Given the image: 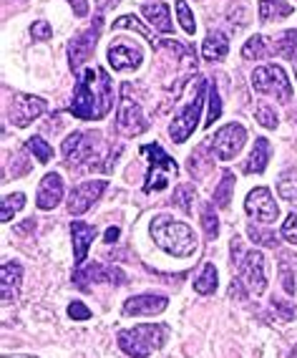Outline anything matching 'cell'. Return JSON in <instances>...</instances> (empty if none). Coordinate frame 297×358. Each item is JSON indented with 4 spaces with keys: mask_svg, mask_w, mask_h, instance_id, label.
<instances>
[{
    "mask_svg": "<svg viewBox=\"0 0 297 358\" xmlns=\"http://www.w3.org/2000/svg\"><path fill=\"white\" fill-rule=\"evenodd\" d=\"M114 106V86L106 69H86L76 78L71 114L86 122H101Z\"/></svg>",
    "mask_w": 297,
    "mask_h": 358,
    "instance_id": "1",
    "label": "cell"
},
{
    "mask_svg": "<svg viewBox=\"0 0 297 358\" xmlns=\"http://www.w3.org/2000/svg\"><path fill=\"white\" fill-rule=\"evenodd\" d=\"M114 6H119V0H96V8H99V10H111V8Z\"/></svg>",
    "mask_w": 297,
    "mask_h": 358,
    "instance_id": "46",
    "label": "cell"
},
{
    "mask_svg": "<svg viewBox=\"0 0 297 358\" xmlns=\"http://www.w3.org/2000/svg\"><path fill=\"white\" fill-rule=\"evenodd\" d=\"M177 15H179V23H182L184 33H189V36H194V31H196V20H194V15H191L189 6H187V0H177Z\"/></svg>",
    "mask_w": 297,
    "mask_h": 358,
    "instance_id": "35",
    "label": "cell"
},
{
    "mask_svg": "<svg viewBox=\"0 0 297 358\" xmlns=\"http://www.w3.org/2000/svg\"><path fill=\"white\" fill-rule=\"evenodd\" d=\"M207 99H209V116H207V124L204 127H212L222 116V99L217 94V86L215 83H207Z\"/></svg>",
    "mask_w": 297,
    "mask_h": 358,
    "instance_id": "33",
    "label": "cell"
},
{
    "mask_svg": "<svg viewBox=\"0 0 297 358\" xmlns=\"http://www.w3.org/2000/svg\"><path fill=\"white\" fill-rule=\"evenodd\" d=\"M295 76H297V64H295Z\"/></svg>",
    "mask_w": 297,
    "mask_h": 358,
    "instance_id": "49",
    "label": "cell"
},
{
    "mask_svg": "<svg viewBox=\"0 0 297 358\" xmlns=\"http://www.w3.org/2000/svg\"><path fill=\"white\" fill-rule=\"evenodd\" d=\"M277 192H280V197H282V199H287V202L297 205V172L287 169V172H284L282 177H280Z\"/></svg>",
    "mask_w": 297,
    "mask_h": 358,
    "instance_id": "29",
    "label": "cell"
},
{
    "mask_svg": "<svg viewBox=\"0 0 297 358\" xmlns=\"http://www.w3.org/2000/svg\"><path fill=\"white\" fill-rule=\"evenodd\" d=\"M106 187H108L106 179H94V182H83V185H78L68 197V215L78 217V215H83V212H89L91 207H94L96 199L106 192Z\"/></svg>",
    "mask_w": 297,
    "mask_h": 358,
    "instance_id": "13",
    "label": "cell"
},
{
    "mask_svg": "<svg viewBox=\"0 0 297 358\" xmlns=\"http://www.w3.org/2000/svg\"><path fill=\"white\" fill-rule=\"evenodd\" d=\"M68 315H71L73 320H89V318H91V310H89L86 306H83L81 301H73V303L68 306Z\"/></svg>",
    "mask_w": 297,
    "mask_h": 358,
    "instance_id": "42",
    "label": "cell"
},
{
    "mask_svg": "<svg viewBox=\"0 0 297 358\" xmlns=\"http://www.w3.org/2000/svg\"><path fill=\"white\" fill-rule=\"evenodd\" d=\"M3 358H36V356H3Z\"/></svg>",
    "mask_w": 297,
    "mask_h": 358,
    "instance_id": "47",
    "label": "cell"
},
{
    "mask_svg": "<svg viewBox=\"0 0 297 358\" xmlns=\"http://www.w3.org/2000/svg\"><path fill=\"white\" fill-rule=\"evenodd\" d=\"M202 227H204V232H207L209 240H215V237L219 235V220H217L212 205H204L202 207Z\"/></svg>",
    "mask_w": 297,
    "mask_h": 358,
    "instance_id": "34",
    "label": "cell"
},
{
    "mask_svg": "<svg viewBox=\"0 0 297 358\" xmlns=\"http://www.w3.org/2000/svg\"><path fill=\"white\" fill-rule=\"evenodd\" d=\"M245 141H247V129L242 127V124L232 122V124H227V127H222L215 134L212 154H215L219 162H229L242 152Z\"/></svg>",
    "mask_w": 297,
    "mask_h": 358,
    "instance_id": "10",
    "label": "cell"
},
{
    "mask_svg": "<svg viewBox=\"0 0 297 358\" xmlns=\"http://www.w3.org/2000/svg\"><path fill=\"white\" fill-rule=\"evenodd\" d=\"M20 280H23L20 262H13V260L3 262V273H0V293H3V301L8 303V301H13V298H18Z\"/></svg>",
    "mask_w": 297,
    "mask_h": 358,
    "instance_id": "20",
    "label": "cell"
},
{
    "mask_svg": "<svg viewBox=\"0 0 297 358\" xmlns=\"http://www.w3.org/2000/svg\"><path fill=\"white\" fill-rule=\"evenodd\" d=\"M61 199H64V177L56 172L43 174L38 185V194H36V205L41 210H53V207L61 205Z\"/></svg>",
    "mask_w": 297,
    "mask_h": 358,
    "instance_id": "17",
    "label": "cell"
},
{
    "mask_svg": "<svg viewBox=\"0 0 297 358\" xmlns=\"http://www.w3.org/2000/svg\"><path fill=\"white\" fill-rule=\"evenodd\" d=\"M169 328L164 323H144L119 333V348L131 358H149L166 343Z\"/></svg>",
    "mask_w": 297,
    "mask_h": 358,
    "instance_id": "3",
    "label": "cell"
},
{
    "mask_svg": "<svg viewBox=\"0 0 297 358\" xmlns=\"http://www.w3.org/2000/svg\"><path fill=\"white\" fill-rule=\"evenodd\" d=\"M267 164H270V141H267L265 136H259V139L254 141L252 152H249V162H247L245 172L262 174L267 169Z\"/></svg>",
    "mask_w": 297,
    "mask_h": 358,
    "instance_id": "22",
    "label": "cell"
},
{
    "mask_svg": "<svg viewBox=\"0 0 297 358\" xmlns=\"http://www.w3.org/2000/svg\"><path fill=\"white\" fill-rule=\"evenodd\" d=\"M73 280H76L81 288H89V285H94V282H114V285H124V282H126V275H124V270L96 262V265H91V268H78L76 273H73Z\"/></svg>",
    "mask_w": 297,
    "mask_h": 358,
    "instance_id": "16",
    "label": "cell"
},
{
    "mask_svg": "<svg viewBox=\"0 0 297 358\" xmlns=\"http://www.w3.org/2000/svg\"><path fill=\"white\" fill-rule=\"evenodd\" d=\"M229 53V41L222 31H212L202 45V56L207 61H224Z\"/></svg>",
    "mask_w": 297,
    "mask_h": 358,
    "instance_id": "23",
    "label": "cell"
},
{
    "mask_svg": "<svg viewBox=\"0 0 297 358\" xmlns=\"http://www.w3.org/2000/svg\"><path fill=\"white\" fill-rule=\"evenodd\" d=\"M119 235H121V230H119V227H108V230H106V235H103V243H108V245H111V243H116V240H119Z\"/></svg>",
    "mask_w": 297,
    "mask_h": 358,
    "instance_id": "45",
    "label": "cell"
},
{
    "mask_svg": "<svg viewBox=\"0 0 297 358\" xmlns=\"http://www.w3.org/2000/svg\"><path fill=\"white\" fill-rule=\"evenodd\" d=\"M152 240L157 248L174 257H189L196 252V235L187 222L169 217V215H157L149 224Z\"/></svg>",
    "mask_w": 297,
    "mask_h": 358,
    "instance_id": "2",
    "label": "cell"
},
{
    "mask_svg": "<svg viewBox=\"0 0 297 358\" xmlns=\"http://www.w3.org/2000/svg\"><path fill=\"white\" fill-rule=\"evenodd\" d=\"M242 56L249 58V61H262V58H270V45H267L265 36H252L242 45Z\"/></svg>",
    "mask_w": 297,
    "mask_h": 358,
    "instance_id": "28",
    "label": "cell"
},
{
    "mask_svg": "<svg viewBox=\"0 0 297 358\" xmlns=\"http://www.w3.org/2000/svg\"><path fill=\"white\" fill-rule=\"evenodd\" d=\"M232 189H234V174L232 172H224L222 174V182L215 187V205L217 207H229V197H232Z\"/></svg>",
    "mask_w": 297,
    "mask_h": 358,
    "instance_id": "31",
    "label": "cell"
},
{
    "mask_svg": "<svg viewBox=\"0 0 297 358\" xmlns=\"http://www.w3.org/2000/svg\"><path fill=\"white\" fill-rule=\"evenodd\" d=\"M101 15H96L94 26H89L86 31H81L78 36H73V41L68 43V66L71 71H78L91 56H94V48L99 43V36H101Z\"/></svg>",
    "mask_w": 297,
    "mask_h": 358,
    "instance_id": "9",
    "label": "cell"
},
{
    "mask_svg": "<svg viewBox=\"0 0 297 358\" xmlns=\"http://www.w3.org/2000/svg\"><path fill=\"white\" fill-rule=\"evenodd\" d=\"M141 61H144V53L133 41L119 38L108 45V64L114 71H133L139 69Z\"/></svg>",
    "mask_w": 297,
    "mask_h": 358,
    "instance_id": "14",
    "label": "cell"
},
{
    "mask_svg": "<svg viewBox=\"0 0 297 358\" xmlns=\"http://www.w3.org/2000/svg\"><path fill=\"white\" fill-rule=\"evenodd\" d=\"M23 207H26V194L23 192L6 194V197L0 199V220H3V222H10L15 212H20Z\"/></svg>",
    "mask_w": 297,
    "mask_h": 358,
    "instance_id": "27",
    "label": "cell"
},
{
    "mask_svg": "<svg viewBox=\"0 0 297 358\" xmlns=\"http://www.w3.org/2000/svg\"><path fill=\"white\" fill-rule=\"evenodd\" d=\"M202 106H204V81L196 86L194 99L179 111V116H174V122H171V127H169L171 141L184 144V141L194 134L196 124H199V116H202Z\"/></svg>",
    "mask_w": 297,
    "mask_h": 358,
    "instance_id": "8",
    "label": "cell"
},
{
    "mask_svg": "<svg viewBox=\"0 0 297 358\" xmlns=\"http://www.w3.org/2000/svg\"><path fill=\"white\" fill-rule=\"evenodd\" d=\"M237 268H240V280L249 288V293H254V295L265 293V288H267L265 255H262L259 250L245 252V255L240 257V262H237Z\"/></svg>",
    "mask_w": 297,
    "mask_h": 358,
    "instance_id": "11",
    "label": "cell"
},
{
    "mask_svg": "<svg viewBox=\"0 0 297 358\" xmlns=\"http://www.w3.org/2000/svg\"><path fill=\"white\" fill-rule=\"evenodd\" d=\"M114 28H116V31H121V28H131V31H136L139 36H144L149 43H154L152 31H149V28H146L139 18H133V15H121L119 20H114Z\"/></svg>",
    "mask_w": 297,
    "mask_h": 358,
    "instance_id": "32",
    "label": "cell"
},
{
    "mask_svg": "<svg viewBox=\"0 0 297 358\" xmlns=\"http://www.w3.org/2000/svg\"><path fill=\"white\" fill-rule=\"evenodd\" d=\"M245 210L249 217H254L257 222H265V224L275 222L280 217V207L267 187H257V189H252V192L247 194Z\"/></svg>",
    "mask_w": 297,
    "mask_h": 358,
    "instance_id": "12",
    "label": "cell"
},
{
    "mask_svg": "<svg viewBox=\"0 0 297 358\" xmlns=\"http://www.w3.org/2000/svg\"><path fill=\"white\" fill-rule=\"evenodd\" d=\"M272 306H275V308L280 310V313H282V318H284V320H290L292 315H295V310H292V308L287 306V303H282V301H272Z\"/></svg>",
    "mask_w": 297,
    "mask_h": 358,
    "instance_id": "44",
    "label": "cell"
},
{
    "mask_svg": "<svg viewBox=\"0 0 297 358\" xmlns=\"http://www.w3.org/2000/svg\"><path fill=\"white\" fill-rule=\"evenodd\" d=\"M141 154L149 159V174H146V182H144V192L152 194V192L166 189V187H169V179L177 177L179 164L171 159L164 149L159 147L157 141H154V144H144Z\"/></svg>",
    "mask_w": 297,
    "mask_h": 358,
    "instance_id": "4",
    "label": "cell"
},
{
    "mask_svg": "<svg viewBox=\"0 0 297 358\" xmlns=\"http://www.w3.org/2000/svg\"><path fill=\"white\" fill-rule=\"evenodd\" d=\"M252 89L257 94H275L282 103H287L292 99V83L290 76L284 73L282 66L267 64L252 71Z\"/></svg>",
    "mask_w": 297,
    "mask_h": 358,
    "instance_id": "5",
    "label": "cell"
},
{
    "mask_svg": "<svg viewBox=\"0 0 297 358\" xmlns=\"http://www.w3.org/2000/svg\"><path fill=\"white\" fill-rule=\"evenodd\" d=\"M99 136L94 131H73L71 136H66L64 141V157L71 166H83L94 164L99 159Z\"/></svg>",
    "mask_w": 297,
    "mask_h": 358,
    "instance_id": "7",
    "label": "cell"
},
{
    "mask_svg": "<svg viewBox=\"0 0 297 358\" xmlns=\"http://www.w3.org/2000/svg\"><path fill=\"white\" fill-rule=\"evenodd\" d=\"M272 48H275V53L282 58H287V61H292V64H297V31L295 28H290V31H282L275 38V43H272Z\"/></svg>",
    "mask_w": 297,
    "mask_h": 358,
    "instance_id": "24",
    "label": "cell"
},
{
    "mask_svg": "<svg viewBox=\"0 0 297 358\" xmlns=\"http://www.w3.org/2000/svg\"><path fill=\"white\" fill-rule=\"evenodd\" d=\"M280 237H284L287 243L297 245V215H287V220L282 222V230H280Z\"/></svg>",
    "mask_w": 297,
    "mask_h": 358,
    "instance_id": "39",
    "label": "cell"
},
{
    "mask_svg": "<svg viewBox=\"0 0 297 358\" xmlns=\"http://www.w3.org/2000/svg\"><path fill=\"white\" fill-rule=\"evenodd\" d=\"M45 106H48V103H45L41 96L18 94V96L13 99V103H10V116H8V119L13 122V127L26 129L28 124H33L41 114H43Z\"/></svg>",
    "mask_w": 297,
    "mask_h": 358,
    "instance_id": "15",
    "label": "cell"
},
{
    "mask_svg": "<svg viewBox=\"0 0 297 358\" xmlns=\"http://www.w3.org/2000/svg\"><path fill=\"white\" fill-rule=\"evenodd\" d=\"M116 129H119L124 136H139L149 129V122L144 119V111H141L139 101H133V96H131V83H124V86H121V101H119V111H116Z\"/></svg>",
    "mask_w": 297,
    "mask_h": 358,
    "instance_id": "6",
    "label": "cell"
},
{
    "mask_svg": "<svg viewBox=\"0 0 297 358\" xmlns=\"http://www.w3.org/2000/svg\"><path fill=\"white\" fill-rule=\"evenodd\" d=\"M26 149L33 152V157H36L41 164H48V162L53 159V147L43 139V136H31V139L26 141Z\"/></svg>",
    "mask_w": 297,
    "mask_h": 358,
    "instance_id": "30",
    "label": "cell"
},
{
    "mask_svg": "<svg viewBox=\"0 0 297 358\" xmlns=\"http://www.w3.org/2000/svg\"><path fill=\"white\" fill-rule=\"evenodd\" d=\"M254 116H257V122L262 124L265 129H275V127H277V114H275L270 106H265V103H259L257 111H254Z\"/></svg>",
    "mask_w": 297,
    "mask_h": 358,
    "instance_id": "38",
    "label": "cell"
},
{
    "mask_svg": "<svg viewBox=\"0 0 297 358\" xmlns=\"http://www.w3.org/2000/svg\"><path fill=\"white\" fill-rule=\"evenodd\" d=\"M280 278H282V288L287 295H295V280H292V270L287 268V262H280Z\"/></svg>",
    "mask_w": 297,
    "mask_h": 358,
    "instance_id": "40",
    "label": "cell"
},
{
    "mask_svg": "<svg viewBox=\"0 0 297 358\" xmlns=\"http://www.w3.org/2000/svg\"><path fill=\"white\" fill-rule=\"evenodd\" d=\"M166 306H169V301H166L164 295H136V298H129L124 303V315H157L164 313Z\"/></svg>",
    "mask_w": 297,
    "mask_h": 358,
    "instance_id": "19",
    "label": "cell"
},
{
    "mask_svg": "<svg viewBox=\"0 0 297 358\" xmlns=\"http://www.w3.org/2000/svg\"><path fill=\"white\" fill-rule=\"evenodd\" d=\"M217 285H219V280H217V268L212 262H207L202 268V273H199V278L194 280V290L199 295H212L217 290Z\"/></svg>",
    "mask_w": 297,
    "mask_h": 358,
    "instance_id": "26",
    "label": "cell"
},
{
    "mask_svg": "<svg viewBox=\"0 0 297 358\" xmlns=\"http://www.w3.org/2000/svg\"><path fill=\"white\" fill-rule=\"evenodd\" d=\"M247 235H249V240H252V243H257V245H267V248H277V237L272 235V232L257 230L254 224H249V227H247Z\"/></svg>",
    "mask_w": 297,
    "mask_h": 358,
    "instance_id": "37",
    "label": "cell"
},
{
    "mask_svg": "<svg viewBox=\"0 0 297 358\" xmlns=\"http://www.w3.org/2000/svg\"><path fill=\"white\" fill-rule=\"evenodd\" d=\"M191 199H194V187L191 185H179L174 189V205H179L184 212H191Z\"/></svg>",
    "mask_w": 297,
    "mask_h": 358,
    "instance_id": "36",
    "label": "cell"
},
{
    "mask_svg": "<svg viewBox=\"0 0 297 358\" xmlns=\"http://www.w3.org/2000/svg\"><path fill=\"white\" fill-rule=\"evenodd\" d=\"M31 36L36 41H48L53 36V31H51V26H48L45 20H36V23L31 26Z\"/></svg>",
    "mask_w": 297,
    "mask_h": 358,
    "instance_id": "41",
    "label": "cell"
},
{
    "mask_svg": "<svg viewBox=\"0 0 297 358\" xmlns=\"http://www.w3.org/2000/svg\"><path fill=\"white\" fill-rule=\"evenodd\" d=\"M292 15V6L284 0H259V20L270 23L275 18H287Z\"/></svg>",
    "mask_w": 297,
    "mask_h": 358,
    "instance_id": "25",
    "label": "cell"
},
{
    "mask_svg": "<svg viewBox=\"0 0 297 358\" xmlns=\"http://www.w3.org/2000/svg\"><path fill=\"white\" fill-rule=\"evenodd\" d=\"M290 358H297V348H295V351L290 353Z\"/></svg>",
    "mask_w": 297,
    "mask_h": 358,
    "instance_id": "48",
    "label": "cell"
},
{
    "mask_svg": "<svg viewBox=\"0 0 297 358\" xmlns=\"http://www.w3.org/2000/svg\"><path fill=\"white\" fill-rule=\"evenodd\" d=\"M68 6L73 8V15H89V3L86 0H68Z\"/></svg>",
    "mask_w": 297,
    "mask_h": 358,
    "instance_id": "43",
    "label": "cell"
},
{
    "mask_svg": "<svg viewBox=\"0 0 297 358\" xmlns=\"http://www.w3.org/2000/svg\"><path fill=\"white\" fill-rule=\"evenodd\" d=\"M96 237V227L86 222H71V240H73V262H76V270L83 268V262L89 257V248Z\"/></svg>",
    "mask_w": 297,
    "mask_h": 358,
    "instance_id": "18",
    "label": "cell"
},
{
    "mask_svg": "<svg viewBox=\"0 0 297 358\" xmlns=\"http://www.w3.org/2000/svg\"><path fill=\"white\" fill-rule=\"evenodd\" d=\"M141 13H144V18L149 20L157 31H161V33L174 31V23H171L166 3H144V6H141Z\"/></svg>",
    "mask_w": 297,
    "mask_h": 358,
    "instance_id": "21",
    "label": "cell"
}]
</instances>
